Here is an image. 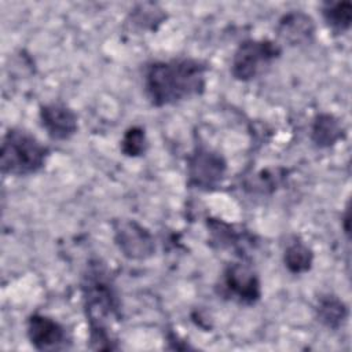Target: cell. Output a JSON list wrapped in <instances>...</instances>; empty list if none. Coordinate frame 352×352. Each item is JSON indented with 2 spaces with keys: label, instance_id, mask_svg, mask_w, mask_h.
Returning a JSON list of instances; mask_svg holds the SVG:
<instances>
[{
  "label": "cell",
  "instance_id": "cell-1",
  "mask_svg": "<svg viewBox=\"0 0 352 352\" xmlns=\"http://www.w3.org/2000/svg\"><path fill=\"white\" fill-rule=\"evenodd\" d=\"M208 70L204 60L190 56L151 60L143 70L144 95L158 109L201 96L206 88Z\"/></svg>",
  "mask_w": 352,
  "mask_h": 352
},
{
  "label": "cell",
  "instance_id": "cell-2",
  "mask_svg": "<svg viewBox=\"0 0 352 352\" xmlns=\"http://www.w3.org/2000/svg\"><path fill=\"white\" fill-rule=\"evenodd\" d=\"M82 307L89 327V348L118 349L111 323L121 319V301L107 268L98 260L89 261L81 279Z\"/></svg>",
  "mask_w": 352,
  "mask_h": 352
},
{
  "label": "cell",
  "instance_id": "cell-3",
  "mask_svg": "<svg viewBox=\"0 0 352 352\" xmlns=\"http://www.w3.org/2000/svg\"><path fill=\"white\" fill-rule=\"evenodd\" d=\"M50 148L33 133L22 128H10L1 140L0 168L4 176L23 177L44 169Z\"/></svg>",
  "mask_w": 352,
  "mask_h": 352
},
{
  "label": "cell",
  "instance_id": "cell-4",
  "mask_svg": "<svg viewBox=\"0 0 352 352\" xmlns=\"http://www.w3.org/2000/svg\"><path fill=\"white\" fill-rule=\"evenodd\" d=\"M280 55L282 47L274 40H243L232 54L230 73L241 82L252 81L265 73Z\"/></svg>",
  "mask_w": 352,
  "mask_h": 352
},
{
  "label": "cell",
  "instance_id": "cell-5",
  "mask_svg": "<svg viewBox=\"0 0 352 352\" xmlns=\"http://www.w3.org/2000/svg\"><path fill=\"white\" fill-rule=\"evenodd\" d=\"M227 173L226 158L204 146H195L187 158V184L201 191L219 188Z\"/></svg>",
  "mask_w": 352,
  "mask_h": 352
},
{
  "label": "cell",
  "instance_id": "cell-6",
  "mask_svg": "<svg viewBox=\"0 0 352 352\" xmlns=\"http://www.w3.org/2000/svg\"><path fill=\"white\" fill-rule=\"evenodd\" d=\"M219 294L241 305H254L261 298V282L250 264L230 263L221 272Z\"/></svg>",
  "mask_w": 352,
  "mask_h": 352
},
{
  "label": "cell",
  "instance_id": "cell-7",
  "mask_svg": "<svg viewBox=\"0 0 352 352\" xmlns=\"http://www.w3.org/2000/svg\"><path fill=\"white\" fill-rule=\"evenodd\" d=\"M113 239L121 254L128 260H146L155 253L153 234L133 219L114 220Z\"/></svg>",
  "mask_w": 352,
  "mask_h": 352
},
{
  "label": "cell",
  "instance_id": "cell-8",
  "mask_svg": "<svg viewBox=\"0 0 352 352\" xmlns=\"http://www.w3.org/2000/svg\"><path fill=\"white\" fill-rule=\"evenodd\" d=\"M26 336L30 345L43 352L65 351L72 346V336L67 327L56 319L38 312L28 318Z\"/></svg>",
  "mask_w": 352,
  "mask_h": 352
},
{
  "label": "cell",
  "instance_id": "cell-9",
  "mask_svg": "<svg viewBox=\"0 0 352 352\" xmlns=\"http://www.w3.org/2000/svg\"><path fill=\"white\" fill-rule=\"evenodd\" d=\"M38 118L50 139L56 142L69 140L78 131L77 113L63 102L41 104L38 109Z\"/></svg>",
  "mask_w": 352,
  "mask_h": 352
},
{
  "label": "cell",
  "instance_id": "cell-10",
  "mask_svg": "<svg viewBox=\"0 0 352 352\" xmlns=\"http://www.w3.org/2000/svg\"><path fill=\"white\" fill-rule=\"evenodd\" d=\"M316 25L311 15L301 10L283 14L276 23L279 40L292 47H301L314 43Z\"/></svg>",
  "mask_w": 352,
  "mask_h": 352
},
{
  "label": "cell",
  "instance_id": "cell-11",
  "mask_svg": "<svg viewBox=\"0 0 352 352\" xmlns=\"http://www.w3.org/2000/svg\"><path fill=\"white\" fill-rule=\"evenodd\" d=\"M311 142L318 148H330L345 138L341 120L331 113H318L311 124Z\"/></svg>",
  "mask_w": 352,
  "mask_h": 352
},
{
  "label": "cell",
  "instance_id": "cell-12",
  "mask_svg": "<svg viewBox=\"0 0 352 352\" xmlns=\"http://www.w3.org/2000/svg\"><path fill=\"white\" fill-rule=\"evenodd\" d=\"M316 319L329 330L341 329L349 316L348 305L336 294L326 293L318 298L315 308Z\"/></svg>",
  "mask_w": 352,
  "mask_h": 352
},
{
  "label": "cell",
  "instance_id": "cell-13",
  "mask_svg": "<svg viewBox=\"0 0 352 352\" xmlns=\"http://www.w3.org/2000/svg\"><path fill=\"white\" fill-rule=\"evenodd\" d=\"M314 250L300 236H293L283 252V264L293 275L308 272L314 264Z\"/></svg>",
  "mask_w": 352,
  "mask_h": 352
},
{
  "label": "cell",
  "instance_id": "cell-14",
  "mask_svg": "<svg viewBox=\"0 0 352 352\" xmlns=\"http://www.w3.org/2000/svg\"><path fill=\"white\" fill-rule=\"evenodd\" d=\"M322 16L334 34H344L352 25V4L349 1H327L322 6Z\"/></svg>",
  "mask_w": 352,
  "mask_h": 352
},
{
  "label": "cell",
  "instance_id": "cell-15",
  "mask_svg": "<svg viewBox=\"0 0 352 352\" xmlns=\"http://www.w3.org/2000/svg\"><path fill=\"white\" fill-rule=\"evenodd\" d=\"M131 11L129 21L140 30H157V28L166 19L164 10L153 3L138 4Z\"/></svg>",
  "mask_w": 352,
  "mask_h": 352
},
{
  "label": "cell",
  "instance_id": "cell-16",
  "mask_svg": "<svg viewBox=\"0 0 352 352\" xmlns=\"http://www.w3.org/2000/svg\"><path fill=\"white\" fill-rule=\"evenodd\" d=\"M148 148V140L144 128L139 125L129 126L120 142V150L125 157L136 158L144 155Z\"/></svg>",
  "mask_w": 352,
  "mask_h": 352
},
{
  "label": "cell",
  "instance_id": "cell-17",
  "mask_svg": "<svg viewBox=\"0 0 352 352\" xmlns=\"http://www.w3.org/2000/svg\"><path fill=\"white\" fill-rule=\"evenodd\" d=\"M341 223H342V228H344V232H345L346 238H349V206L345 208V212L342 214Z\"/></svg>",
  "mask_w": 352,
  "mask_h": 352
}]
</instances>
